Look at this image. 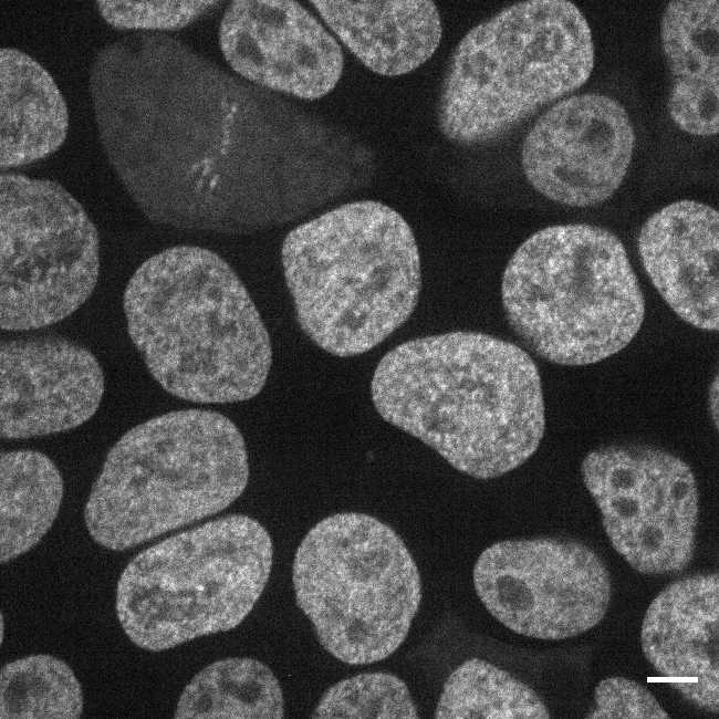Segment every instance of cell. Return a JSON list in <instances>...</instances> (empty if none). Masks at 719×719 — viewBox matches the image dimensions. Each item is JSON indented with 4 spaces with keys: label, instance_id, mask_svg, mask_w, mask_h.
Wrapping results in <instances>:
<instances>
[{
    "label": "cell",
    "instance_id": "22",
    "mask_svg": "<svg viewBox=\"0 0 719 719\" xmlns=\"http://www.w3.org/2000/svg\"><path fill=\"white\" fill-rule=\"evenodd\" d=\"M284 716L281 685L262 661L230 657L213 661L185 687L175 718H270Z\"/></svg>",
    "mask_w": 719,
    "mask_h": 719
},
{
    "label": "cell",
    "instance_id": "13",
    "mask_svg": "<svg viewBox=\"0 0 719 719\" xmlns=\"http://www.w3.org/2000/svg\"><path fill=\"white\" fill-rule=\"evenodd\" d=\"M635 134L627 112L603 94L573 95L549 108L527 134L521 164L552 201L591 207L607 200L629 167Z\"/></svg>",
    "mask_w": 719,
    "mask_h": 719
},
{
    "label": "cell",
    "instance_id": "16",
    "mask_svg": "<svg viewBox=\"0 0 719 719\" xmlns=\"http://www.w3.org/2000/svg\"><path fill=\"white\" fill-rule=\"evenodd\" d=\"M719 577L686 576L650 603L642 625V649L661 678L708 712L719 709Z\"/></svg>",
    "mask_w": 719,
    "mask_h": 719
},
{
    "label": "cell",
    "instance_id": "3",
    "mask_svg": "<svg viewBox=\"0 0 719 719\" xmlns=\"http://www.w3.org/2000/svg\"><path fill=\"white\" fill-rule=\"evenodd\" d=\"M123 306L133 344L169 394L225 404L263 388L272 363L268 331L217 253L176 246L150 257L129 279Z\"/></svg>",
    "mask_w": 719,
    "mask_h": 719
},
{
    "label": "cell",
    "instance_id": "15",
    "mask_svg": "<svg viewBox=\"0 0 719 719\" xmlns=\"http://www.w3.org/2000/svg\"><path fill=\"white\" fill-rule=\"evenodd\" d=\"M1 436L24 439L88 420L104 393L103 371L85 347L59 336L2 342Z\"/></svg>",
    "mask_w": 719,
    "mask_h": 719
},
{
    "label": "cell",
    "instance_id": "4",
    "mask_svg": "<svg viewBox=\"0 0 719 719\" xmlns=\"http://www.w3.org/2000/svg\"><path fill=\"white\" fill-rule=\"evenodd\" d=\"M281 261L300 327L340 357L366 353L399 329L421 289L410 227L374 200L298 226L282 243Z\"/></svg>",
    "mask_w": 719,
    "mask_h": 719
},
{
    "label": "cell",
    "instance_id": "7",
    "mask_svg": "<svg viewBox=\"0 0 719 719\" xmlns=\"http://www.w3.org/2000/svg\"><path fill=\"white\" fill-rule=\"evenodd\" d=\"M594 65L591 28L566 0L504 8L459 42L445 74L438 124L459 145L492 142L580 88Z\"/></svg>",
    "mask_w": 719,
    "mask_h": 719
},
{
    "label": "cell",
    "instance_id": "23",
    "mask_svg": "<svg viewBox=\"0 0 719 719\" xmlns=\"http://www.w3.org/2000/svg\"><path fill=\"white\" fill-rule=\"evenodd\" d=\"M438 719H545L549 710L528 685L479 659L463 661L448 677L437 704Z\"/></svg>",
    "mask_w": 719,
    "mask_h": 719
},
{
    "label": "cell",
    "instance_id": "17",
    "mask_svg": "<svg viewBox=\"0 0 719 719\" xmlns=\"http://www.w3.org/2000/svg\"><path fill=\"white\" fill-rule=\"evenodd\" d=\"M637 246L671 310L695 327L718 330V211L694 200L673 202L646 220Z\"/></svg>",
    "mask_w": 719,
    "mask_h": 719
},
{
    "label": "cell",
    "instance_id": "24",
    "mask_svg": "<svg viewBox=\"0 0 719 719\" xmlns=\"http://www.w3.org/2000/svg\"><path fill=\"white\" fill-rule=\"evenodd\" d=\"M83 705L80 681L70 666L54 656H28L1 669V719H75Z\"/></svg>",
    "mask_w": 719,
    "mask_h": 719
},
{
    "label": "cell",
    "instance_id": "14",
    "mask_svg": "<svg viewBox=\"0 0 719 719\" xmlns=\"http://www.w3.org/2000/svg\"><path fill=\"white\" fill-rule=\"evenodd\" d=\"M219 45L243 79L304 100L330 93L343 72L337 41L295 1H232L220 22Z\"/></svg>",
    "mask_w": 719,
    "mask_h": 719
},
{
    "label": "cell",
    "instance_id": "10",
    "mask_svg": "<svg viewBox=\"0 0 719 719\" xmlns=\"http://www.w3.org/2000/svg\"><path fill=\"white\" fill-rule=\"evenodd\" d=\"M1 327L54 324L93 293L100 242L81 204L60 184L0 177Z\"/></svg>",
    "mask_w": 719,
    "mask_h": 719
},
{
    "label": "cell",
    "instance_id": "2",
    "mask_svg": "<svg viewBox=\"0 0 719 719\" xmlns=\"http://www.w3.org/2000/svg\"><path fill=\"white\" fill-rule=\"evenodd\" d=\"M371 395L384 420L478 479L524 463L544 433L533 359L483 333L449 332L399 344L377 364Z\"/></svg>",
    "mask_w": 719,
    "mask_h": 719
},
{
    "label": "cell",
    "instance_id": "6",
    "mask_svg": "<svg viewBox=\"0 0 719 719\" xmlns=\"http://www.w3.org/2000/svg\"><path fill=\"white\" fill-rule=\"evenodd\" d=\"M501 298L522 343L546 361L570 366L622 351L645 314L623 243L585 223L551 226L530 236L507 264Z\"/></svg>",
    "mask_w": 719,
    "mask_h": 719
},
{
    "label": "cell",
    "instance_id": "9",
    "mask_svg": "<svg viewBox=\"0 0 719 719\" xmlns=\"http://www.w3.org/2000/svg\"><path fill=\"white\" fill-rule=\"evenodd\" d=\"M292 582L321 645L350 665L392 655L421 600L419 572L404 541L389 525L358 512L326 517L306 533Z\"/></svg>",
    "mask_w": 719,
    "mask_h": 719
},
{
    "label": "cell",
    "instance_id": "28",
    "mask_svg": "<svg viewBox=\"0 0 719 719\" xmlns=\"http://www.w3.org/2000/svg\"><path fill=\"white\" fill-rule=\"evenodd\" d=\"M710 409L713 411L715 415L717 416V409H718V381L717 378L715 379V383H712L711 389H710Z\"/></svg>",
    "mask_w": 719,
    "mask_h": 719
},
{
    "label": "cell",
    "instance_id": "8",
    "mask_svg": "<svg viewBox=\"0 0 719 719\" xmlns=\"http://www.w3.org/2000/svg\"><path fill=\"white\" fill-rule=\"evenodd\" d=\"M265 528L230 514L173 535L136 555L116 590V614L138 647L161 652L237 627L269 580Z\"/></svg>",
    "mask_w": 719,
    "mask_h": 719
},
{
    "label": "cell",
    "instance_id": "5",
    "mask_svg": "<svg viewBox=\"0 0 719 719\" xmlns=\"http://www.w3.org/2000/svg\"><path fill=\"white\" fill-rule=\"evenodd\" d=\"M248 479L246 442L228 417L167 413L110 450L85 504V525L97 544L123 551L222 511Z\"/></svg>",
    "mask_w": 719,
    "mask_h": 719
},
{
    "label": "cell",
    "instance_id": "1",
    "mask_svg": "<svg viewBox=\"0 0 719 719\" xmlns=\"http://www.w3.org/2000/svg\"><path fill=\"white\" fill-rule=\"evenodd\" d=\"M90 93L103 152L149 220L238 233L270 219L271 164L294 142L270 93L147 31L96 52Z\"/></svg>",
    "mask_w": 719,
    "mask_h": 719
},
{
    "label": "cell",
    "instance_id": "27",
    "mask_svg": "<svg viewBox=\"0 0 719 719\" xmlns=\"http://www.w3.org/2000/svg\"><path fill=\"white\" fill-rule=\"evenodd\" d=\"M668 713L652 692L638 682L623 677L600 681L594 692L591 719H665Z\"/></svg>",
    "mask_w": 719,
    "mask_h": 719
},
{
    "label": "cell",
    "instance_id": "26",
    "mask_svg": "<svg viewBox=\"0 0 719 719\" xmlns=\"http://www.w3.org/2000/svg\"><path fill=\"white\" fill-rule=\"evenodd\" d=\"M218 1L100 0L101 17L113 28L136 31L181 29L213 9Z\"/></svg>",
    "mask_w": 719,
    "mask_h": 719
},
{
    "label": "cell",
    "instance_id": "25",
    "mask_svg": "<svg viewBox=\"0 0 719 719\" xmlns=\"http://www.w3.org/2000/svg\"><path fill=\"white\" fill-rule=\"evenodd\" d=\"M312 717L414 719L418 712L402 679L387 673H366L330 687Z\"/></svg>",
    "mask_w": 719,
    "mask_h": 719
},
{
    "label": "cell",
    "instance_id": "21",
    "mask_svg": "<svg viewBox=\"0 0 719 719\" xmlns=\"http://www.w3.org/2000/svg\"><path fill=\"white\" fill-rule=\"evenodd\" d=\"M63 479L52 460L33 450L1 455L0 559L7 563L35 546L53 524Z\"/></svg>",
    "mask_w": 719,
    "mask_h": 719
},
{
    "label": "cell",
    "instance_id": "12",
    "mask_svg": "<svg viewBox=\"0 0 719 719\" xmlns=\"http://www.w3.org/2000/svg\"><path fill=\"white\" fill-rule=\"evenodd\" d=\"M487 611L517 634L559 640L587 632L607 612L611 580L601 558L573 540H507L473 569Z\"/></svg>",
    "mask_w": 719,
    "mask_h": 719
},
{
    "label": "cell",
    "instance_id": "11",
    "mask_svg": "<svg viewBox=\"0 0 719 719\" xmlns=\"http://www.w3.org/2000/svg\"><path fill=\"white\" fill-rule=\"evenodd\" d=\"M586 489L615 551L644 574H670L692 560L698 488L679 457L647 445H611L582 463Z\"/></svg>",
    "mask_w": 719,
    "mask_h": 719
},
{
    "label": "cell",
    "instance_id": "19",
    "mask_svg": "<svg viewBox=\"0 0 719 719\" xmlns=\"http://www.w3.org/2000/svg\"><path fill=\"white\" fill-rule=\"evenodd\" d=\"M718 27L717 0L671 1L661 18L669 115L691 135L712 136L719 128Z\"/></svg>",
    "mask_w": 719,
    "mask_h": 719
},
{
    "label": "cell",
    "instance_id": "18",
    "mask_svg": "<svg viewBox=\"0 0 719 719\" xmlns=\"http://www.w3.org/2000/svg\"><path fill=\"white\" fill-rule=\"evenodd\" d=\"M321 18L369 70L409 73L436 52L441 20L433 1H311Z\"/></svg>",
    "mask_w": 719,
    "mask_h": 719
},
{
    "label": "cell",
    "instance_id": "20",
    "mask_svg": "<svg viewBox=\"0 0 719 719\" xmlns=\"http://www.w3.org/2000/svg\"><path fill=\"white\" fill-rule=\"evenodd\" d=\"M2 169L29 165L56 152L69 129L66 103L51 74L27 53L0 51Z\"/></svg>",
    "mask_w": 719,
    "mask_h": 719
}]
</instances>
